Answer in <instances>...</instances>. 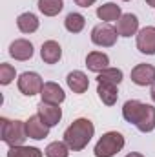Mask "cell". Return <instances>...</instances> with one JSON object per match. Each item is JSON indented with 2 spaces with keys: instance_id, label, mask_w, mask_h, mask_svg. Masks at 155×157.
<instances>
[{
  "instance_id": "obj_1",
  "label": "cell",
  "mask_w": 155,
  "mask_h": 157,
  "mask_svg": "<svg viewBox=\"0 0 155 157\" xmlns=\"http://www.w3.org/2000/svg\"><path fill=\"white\" fill-rule=\"evenodd\" d=\"M122 117L135 124L139 132L148 133L155 128V108L141 101H126L122 106Z\"/></svg>"
},
{
  "instance_id": "obj_2",
  "label": "cell",
  "mask_w": 155,
  "mask_h": 157,
  "mask_svg": "<svg viewBox=\"0 0 155 157\" xmlns=\"http://www.w3.org/2000/svg\"><path fill=\"white\" fill-rule=\"evenodd\" d=\"M93 133H95V126L89 119H75L64 132V143L70 146V150L80 152L88 146Z\"/></svg>"
},
{
  "instance_id": "obj_3",
  "label": "cell",
  "mask_w": 155,
  "mask_h": 157,
  "mask_svg": "<svg viewBox=\"0 0 155 157\" xmlns=\"http://www.w3.org/2000/svg\"><path fill=\"white\" fill-rule=\"evenodd\" d=\"M0 137L9 146H22L24 141L28 139L26 122H22V121H9V119L2 117L0 119Z\"/></svg>"
},
{
  "instance_id": "obj_4",
  "label": "cell",
  "mask_w": 155,
  "mask_h": 157,
  "mask_svg": "<svg viewBox=\"0 0 155 157\" xmlns=\"http://www.w3.org/2000/svg\"><path fill=\"white\" fill-rule=\"evenodd\" d=\"M124 148V135L119 132L104 133L95 144V157H113Z\"/></svg>"
},
{
  "instance_id": "obj_5",
  "label": "cell",
  "mask_w": 155,
  "mask_h": 157,
  "mask_svg": "<svg viewBox=\"0 0 155 157\" xmlns=\"http://www.w3.org/2000/svg\"><path fill=\"white\" fill-rule=\"evenodd\" d=\"M117 37H119L117 29L113 26H110L108 22L99 24V26H95L91 29V42L95 46H100V48H112V46H115Z\"/></svg>"
},
{
  "instance_id": "obj_6",
  "label": "cell",
  "mask_w": 155,
  "mask_h": 157,
  "mask_svg": "<svg viewBox=\"0 0 155 157\" xmlns=\"http://www.w3.org/2000/svg\"><path fill=\"white\" fill-rule=\"evenodd\" d=\"M42 86H44L42 77H40L39 73H35V71H24L18 77V90L24 95H28V97H33V95L40 93Z\"/></svg>"
},
{
  "instance_id": "obj_7",
  "label": "cell",
  "mask_w": 155,
  "mask_h": 157,
  "mask_svg": "<svg viewBox=\"0 0 155 157\" xmlns=\"http://www.w3.org/2000/svg\"><path fill=\"white\" fill-rule=\"evenodd\" d=\"M137 49L144 55H155V28L146 26L137 33Z\"/></svg>"
},
{
  "instance_id": "obj_8",
  "label": "cell",
  "mask_w": 155,
  "mask_h": 157,
  "mask_svg": "<svg viewBox=\"0 0 155 157\" xmlns=\"http://www.w3.org/2000/svg\"><path fill=\"white\" fill-rule=\"evenodd\" d=\"M37 112H39L37 115H39L49 128L55 126V124H59L60 119H62V110L59 108V104H49V102L40 101V104L37 106Z\"/></svg>"
},
{
  "instance_id": "obj_9",
  "label": "cell",
  "mask_w": 155,
  "mask_h": 157,
  "mask_svg": "<svg viewBox=\"0 0 155 157\" xmlns=\"http://www.w3.org/2000/svg\"><path fill=\"white\" fill-rule=\"evenodd\" d=\"M131 80L137 86H152V84H155V66H152V64H137L131 70Z\"/></svg>"
},
{
  "instance_id": "obj_10",
  "label": "cell",
  "mask_w": 155,
  "mask_h": 157,
  "mask_svg": "<svg viewBox=\"0 0 155 157\" xmlns=\"http://www.w3.org/2000/svg\"><path fill=\"white\" fill-rule=\"evenodd\" d=\"M26 132H28V137L40 141V139H46L49 135V126L39 115H31L26 121Z\"/></svg>"
},
{
  "instance_id": "obj_11",
  "label": "cell",
  "mask_w": 155,
  "mask_h": 157,
  "mask_svg": "<svg viewBox=\"0 0 155 157\" xmlns=\"http://www.w3.org/2000/svg\"><path fill=\"white\" fill-rule=\"evenodd\" d=\"M9 55L15 60H29L33 57V44L26 39H17L9 46Z\"/></svg>"
},
{
  "instance_id": "obj_12",
  "label": "cell",
  "mask_w": 155,
  "mask_h": 157,
  "mask_svg": "<svg viewBox=\"0 0 155 157\" xmlns=\"http://www.w3.org/2000/svg\"><path fill=\"white\" fill-rule=\"evenodd\" d=\"M40 97H42L44 102H49V104H60V102H64L66 93H64V90H62L57 82H44L42 91H40Z\"/></svg>"
},
{
  "instance_id": "obj_13",
  "label": "cell",
  "mask_w": 155,
  "mask_h": 157,
  "mask_svg": "<svg viewBox=\"0 0 155 157\" xmlns=\"http://www.w3.org/2000/svg\"><path fill=\"white\" fill-rule=\"evenodd\" d=\"M117 33L120 37H131V35H137L139 33V18L131 13H126L122 15L119 20H117Z\"/></svg>"
},
{
  "instance_id": "obj_14",
  "label": "cell",
  "mask_w": 155,
  "mask_h": 157,
  "mask_svg": "<svg viewBox=\"0 0 155 157\" xmlns=\"http://www.w3.org/2000/svg\"><path fill=\"white\" fill-rule=\"evenodd\" d=\"M40 57L46 64H57L62 57V48L55 40H46L40 48Z\"/></svg>"
},
{
  "instance_id": "obj_15",
  "label": "cell",
  "mask_w": 155,
  "mask_h": 157,
  "mask_svg": "<svg viewBox=\"0 0 155 157\" xmlns=\"http://www.w3.org/2000/svg\"><path fill=\"white\" fill-rule=\"evenodd\" d=\"M108 64H110V57H108L106 53H102V51H91V53H88V57H86V66H88V70L93 71V73L104 71L106 68H110Z\"/></svg>"
},
{
  "instance_id": "obj_16",
  "label": "cell",
  "mask_w": 155,
  "mask_h": 157,
  "mask_svg": "<svg viewBox=\"0 0 155 157\" xmlns=\"http://www.w3.org/2000/svg\"><path fill=\"white\" fill-rule=\"evenodd\" d=\"M66 82H68V86H70V90H71L73 93H84V91L89 88V78L86 77L84 71H78V70L68 73Z\"/></svg>"
},
{
  "instance_id": "obj_17",
  "label": "cell",
  "mask_w": 155,
  "mask_h": 157,
  "mask_svg": "<svg viewBox=\"0 0 155 157\" xmlns=\"http://www.w3.org/2000/svg\"><path fill=\"white\" fill-rule=\"evenodd\" d=\"M97 93L99 99L106 104V106H113L119 99V90L115 84H108V82H99L97 86Z\"/></svg>"
},
{
  "instance_id": "obj_18",
  "label": "cell",
  "mask_w": 155,
  "mask_h": 157,
  "mask_svg": "<svg viewBox=\"0 0 155 157\" xmlns=\"http://www.w3.org/2000/svg\"><path fill=\"white\" fill-rule=\"evenodd\" d=\"M97 17L104 22H117L120 17H122V11H120V6H117L113 2H108V4H102L97 7Z\"/></svg>"
},
{
  "instance_id": "obj_19",
  "label": "cell",
  "mask_w": 155,
  "mask_h": 157,
  "mask_svg": "<svg viewBox=\"0 0 155 157\" xmlns=\"http://www.w3.org/2000/svg\"><path fill=\"white\" fill-rule=\"evenodd\" d=\"M17 26L22 33H35L39 29V18L33 13H22L17 18Z\"/></svg>"
},
{
  "instance_id": "obj_20",
  "label": "cell",
  "mask_w": 155,
  "mask_h": 157,
  "mask_svg": "<svg viewBox=\"0 0 155 157\" xmlns=\"http://www.w3.org/2000/svg\"><path fill=\"white\" fill-rule=\"evenodd\" d=\"M64 0H39V9L46 17H55L62 11Z\"/></svg>"
},
{
  "instance_id": "obj_21",
  "label": "cell",
  "mask_w": 155,
  "mask_h": 157,
  "mask_svg": "<svg viewBox=\"0 0 155 157\" xmlns=\"http://www.w3.org/2000/svg\"><path fill=\"white\" fill-rule=\"evenodd\" d=\"M7 157H42V150L35 146H9Z\"/></svg>"
},
{
  "instance_id": "obj_22",
  "label": "cell",
  "mask_w": 155,
  "mask_h": 157,
  "mask_svg": "<svg viewBox=\"0 0 155 157\" xmlns=\"http://www.w3.org/2000/svg\"><path fill=\"white\" fill-rule=\"evenodd\" d=\"M64 26L70 33H80L86 26V18L80 15V13H70L64 20Z\"/></svg>"
},
{
  "instance_id": "obj_23",
  "label": "cell",
  "mask_w": 155,
  "mask_h": 157,
  "mask_svg": "<svg viewBox=\"0 0 155 157\" xmlns=\"http://www.w3.org/2000/svg\"><path fill=\"white\" fill-rule=\"evenodd\" d=\"M122 71L119 70V68H106L104 71H100L99 75H97V80L99 82H108V84H115L119 86L120 82H122Z\"/></svg>"
},
{
  "instance_id": "obj_24",
  "label": "cell",
  "mask_w": 155,
  "mask_h": 157,
  "mask_svg": "<svg viewBox=\"0 0 155 157\" xmlns=\"http://www.w3.org/2000/svg\"><path fill=\"white\" fill-rule=\"evenodd\" d=\"M46 157H68L70 155V146L66 143H60V141H55L51 144H47V148L44 150Z\"/></svg>"
},
{
  "instance_id": "obj_25",
  "label": "cell",
  "mask_w": 155,
  "mask_h": 157,
  "mask_svg": "<svg viewBox=\"0 0 155 157\" xmlns=\"http://www.w3.org/2000/svg\"><path fill=\"white\" fill-rule=\"evenodd\" d=\"M15 75H17V71H15V68L11 64H7V62H2L0 64V84L7 86L15 78Z\"/></svg>"
},
{
  "instance_id": "obj_26",
  "label": "cell",
  "mask_w": 155,
  "mask_h": 157,
  "mask_svg": "<svg viewBox=\"0 0 155 157\" xmlns=\"http://www.w3.org/2000/svg\"><path fill=\"white\" fill-rule=\"evenodd\" d=\"M97 0H75V4L80 6V7H89V6H93Z\"/></svg>"
},
{
  "instance_id": "obj_27",
  "label": "cell",
  "mask_w": 155,
  "mask_h": 157,
  "mask_svg": "<svg viewBox=\"0 0 155 157\" xmlns=\"http://www.w3.org/2000/svg\"><path fill=\"white\" fill-rule=\"evenodd\" d=\"M126 157H144L142 154H137V152H131V154H128Z\"/></svg>"
},
{
  "instance_id": "obj_28",
  "label": "cell",
  "mask_w": 155,
  "mask_h": 157,
  "mask_svg": "<svg viewBox=\"0 0 155 157\" xmlns=\"http://www.w3.org/2000/svg\"><path fill=\"white\" fill-rule=\"evenodd\" d=\"M150 95H152V101L155 102V84H152V91H150Z\"/></svg>"
},
{
  "instance_id": "obj_29",
  "label": "cell",
  "mask_w": 155,
  "mask_h": 157,
  "mask_svg": "<svg viewBox=\"0 0 155 157\" xmlns=\"http://www.w3.org/2000/svg\"><path fill=\"white\" fill-rule=\"evenodd\" d=\"M146 4H148V6H152V7H155V0H146Z\"/></svg>"
},
{
  "instance_id": "obj_30",
  "label": "cell",
  "mask_w": 155,
  "mask_h": 157,
  "mask_svg": "<svg viewBox=\"0 0 155 157\" xmlns=\"http://www.w3.org/2000/svg\"><path fill=\"white\" fill-rule=\"evenodd\" d=\"M124 2H128V0H124Z\"/></svg>"
}]
</instances>
